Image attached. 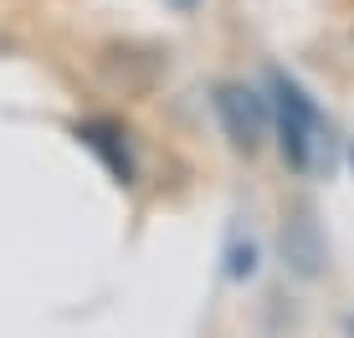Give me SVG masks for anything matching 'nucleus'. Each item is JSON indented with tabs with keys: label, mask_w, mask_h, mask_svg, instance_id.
<instances>
[{
	"label": "nucleus",
	"mask_w": 354,
	"mask_h": 338,
	"mask_svg": "<svg viewBox=\"0 0 354 338\" xmlns=\"http://www.w3.org/2000/svg\"><path fill=\"white\" fill-rule=\"evenodd\" d=\"M169 6H175V10H185V16H190V10L201 6V0H169Z\"/></svg>",
	"instance_id": "39448f33"
},
{
	"label": "nucleus",
	"mask_w": 354,
	"mask_h": 338,
	"mask_svg": "<svg viewBox=\"0 0 354 338\" xmlns=\"http://www.w3.org/2000/svg\"><path fill=\"white\" fill-rule=\"evenodd\" d=\"M349 333H354V318H349Z\"/></svg>",
	"instance_id": "423d86ee"
},
{
	"label": "nucleus",
	"mask_w": 354,
	"mask_h": 338,
	"mask_svg": "<svg viewBox=\"0 0 354 338\" xmlns=\"http://www.w3.org/2000/svg\"><path fill=\"white\" fill-rule=\"evenodd\" d=\"M267 92H272V123H277L283 159L298 175H328V164H334V134H328L319 103L277 67L267 72Z\"/></svg>",
	"instance_id": "f257e3e1"
},
{
	"label": "nucleus",
	"mask_w": 354,
	"mask_h": 338,
	"mask_svg": "<svg viewBox=\"0 0 354 338\" xmlns=\"http://www.w3.org/2000/svg\"><path fill=\"white\" fill-rule=\"evenodd\" d=\"M77 139L88 143V149L113 169L118 185H129L133 179V159H129V143H124V128L113 123V118H88V123H77Z\"/></svg>",
	"instance_id": "7ed1b4c3"
},
{
	"label": "nucleus",
	"mask_w": 354,
	"mask_h": 338,
	"mask_svg": "<svg viewBox=\"0 0 354 338\" xmlns=\"http://www.w3.org/2000/svg\"><path fill=\"white\" fill-rule=\"evenodd\" d=\"M216 113H221L231 149H241V154H257L267 128H272V103L247 82H216Z\"/></svg>",
	"instance_id": "f03ea898"
},
{
	"label": "nucleus",
	"mask_w": 354,
	"mask_h": 338,
	"mask_svg": "<svg viewBox=\"0 0 354 338\" xmlns=\"http://www.w3.org/2000/svg\"><path fill=\"white\" fill-rule=\"evenodd\" d=\"M283 251H288V261L298 267L303 277H313L319 272V261H324V246H319V231H313V221L308 215H298V221L288 226V236H283Z\"/></svg>",
	"instance_id": "20e7f679"
}]
</instances>
